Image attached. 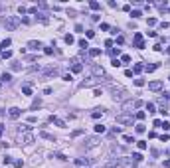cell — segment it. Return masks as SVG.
Instances as JSON below:
<instances>
[{"label": "cell", "mask_w": 170, "mask_h": 168, "mask_svg": "<svg viewBox=\"0 0 170 168\" xmlns=\"http://www.w3.org/2000/svg\"><path fill=\"white\" fill-rule=\"evenodd\" d=\"M2 24H4L8 30H16L20 26V18L16 16H2Z\"/></svg>", "instance_id": "obj_1"}, {"label": "cell", "mask_w": 170, "mask_h": 168, "mask_svg": "<svg viewBox=\"0 0 170 168\" xmlns=\"http://www.w3.org/2000/svg\"><path fill=\"white\" fill-rule=\"evenodd\" d=\"M99 142H101V138H99V137H87L83 141V148H85V150L95 148V146H99Z\"/></svg>", "instance_id": "obj_2"}, {"label": "cell", "mask_w": 170, "mask_h": 168, "mask_svg": "<svg viewBox=\"0 0 170 168\" xmlns=\"http://www.w3.org/2000/svg\"><path fill=\"white\" fill-rule=\"evenodd\" d=\"M119 168H137V162L131 156H123V158H119Z\"/></svg>", "instance_id": "obj_3"}, {"label": "cell", "mask_w": 170, "mask_h": 168, "mask_svg": "<svg viewBox=\"0 0 170 168\" xmlns=\"http://www.w3.org/2000/svg\"><path fill=\"white\" fill-rule=\"evenodd\" d=\"M111 93H113V99H115V101H123L125 95H127V91L123 87H115V85L111 87Z\"/></svg>", "instance_id": "obj_4"}, {"label": "cell", "mask_w": 170, "mask_h": 168, "mask_svg": "<svg viewBox=\"0 0 170 168\" xmlns=\"http://www.w3.org/2000/svg\"><path fill=\"white\" fill-rule=\"evenodd\" d=\"M133 42H134V48H139V49L144 48V40H143V34H140V32H137V34H134Z\"/></svg>", "instance_id": "obj_5"}, {"label": "cell", "mask_w": 170, "mask_h": 168, "mask_svg": "<svg viewBox=\"0 0 170 168\" xmlns=\"http://www.w3.org/2000/svg\"><path fill=\"white\" fill-rule=\"evenodd\" d=\"M91 73H93V77H107L105 75V69L101 65H91Z\"/></svg>", "instance_id": "obj_6"}, {"label": "cell", "mask_w": 170, "mask_h": 168, "mask_svg": "<svg viewBox=\"0 0 170 168\" xmlns=\"http://www.w3.org/2000/svg\"><path fill=\"white\" fill-rule=\"evenodd\" d=\"M71 69H73V73H79V71L83 69V65H81L79 58H73V59H71Z\"/></svg>", "instance_id": "obj_7"}, {"label": "cell", "mask_w": 170, "mask_h": 168, "mask_svg": "<svg viewBox=\"0 0 170 168\" xmlns=\"http://www.w3.org/2000/svg\"><path fill=\"white\" fill-rule=\"evenodd\" d=\"M49 123H54L55 127H59V128H65V121L59 119V117H54V115H52V117H49Z\"/></svg>", "instance_id": "obj_8"}, {"label": "cell", "mask_w": 170, "mask_h": 168, "mask_svg": "<svg viewBox=\"0 0 170 168\" xmlns=\"http://www.w3.org/2000/svg\"><path fill=\"white\" fill-rule=\"evenodd\" d=\"M117 123H121V125H133V117H129V115H119V117H117Z\"/></svg>", "instance_id": "obj_9"}, {"label": "cell", "mask_w": 170, "mask_h": 168, "mask_svg": "<svg viewBox=\"0 0 170 168\" xmlns=\"http://www.w3.org/2000/svg\"><path fill=\"white\" fill-rule=\"evenodd\" d=\"M20 113H22V111H20L18 107H10V109H8V117H10V119H18Z\"/></svg>", "instance_id": "obj_10"}, {"label": "cell", "mask_w": 170, "mask_h": 168, "mask_svg": "<svg viewBox=\"0 0 170 168\" xmlns=\"http://www.w3.org/2000/svg\"><path fill=\"white\" fill-rule=\"evenodd\" d=\"M34 141H36V138H34V135H32V133H24L22 135V142H24V144H32Z\"/></svg>", "instance_id": "obj_11"}, {"label": "cell", "mask_w": 170, "mask_h": 168, "mask_svg": "<svg viewBox=\"0 0 170 168\" xmlns=\"http://www.w3.org/2000/svg\"><path fill=\"white\" fill-rule=\"evenodd\" d=\"M148 89H150V91H160L162 81H150V83H148Z\"/></svg>", "instance_id": "obj_12"}, {"label": "cell", "mask_w": 170, "mask_h": 168, "mask_svg": "<svg viewBox=\"0 0 170 168\" xmlns=\"http://www.w3.org/2000/svg\"><path fill=\"white\" fill-rule=\"evenodd\" d=\"M28 48H32V49H40V48H44V46H42V42H38V40H30V42H28Z\"/></svg>", "instance_id": "obj_13"}, {"label": "cell", "mask_w": 170, "mask_h": 168, "mask_svg": "<svg viewBox=\"0 0 170 168\" xmlns=\"http://www.w3.org/2000/svg\"><path fill=\"white\" fill-rule=\"evenodd\" d=\"M40 137H42V138H46V141L55 142V137H54V135H49V133H46V131H40Z\"/></svg>", "instance_id": "obj_14"}, {"label": "cell", "mask_w": 170, "mask_h": 168, "mask_svg": "<svg viewBox=\"0 0 170 168\" xmlns=\"http://www.w3.org/2000/svg\"><path fill=\"white\" fill-rule=\"evenodd\" d=\"M143 69H144V65H143V63H134V65H133V75H139V73H140Z\"/></svg>", "instance_id": "obj_15"}, {"label": "cell", "mask_w": 170, "mask_h": 168, "mask_svg": "<svg viewBox=\"0 0 170 168\" xmlns=\"http://www.w3.org/2000/svg\"><path fill=\"white\" fill-rule=\"evenodd\" d=\"M103 115H105V109H95L93 113H91V117H93V119H101Z\"/></svg>", "instance_id": "obj_16"}, {"label": "cell", "mask_w": 170, "mask_h": 168, "mask_svg": "<svg viewBox=\"0 0 170 168\" xmlns=\"http://www.w3.org/2000/svg\"><path fill=\"white\" fill-rule=\"evenodd\" d=\"M123 109H125V111H129V109H137V107H134V101H125V103H123ZM129 113H131V111H129Z\"/></svg>", "instance_id": "obj_17"}, {"label": "cell", "mask_w": 170, "mask_h": 168, "mask_svg": "<svg viewBox=\"0 0 170 168\" xmlns=\"http://www.w3.org/2000/svg\"><path fill=\"white\" fill-rule=\"evenodd\" d=\"M89 55H91V58H97V55H101V49H99V48H91Z\"/></svg>", "instance_id": "obj_18"}, {"label": "cell", "mask_w": 170, "mask_h": 168, "mask_svg": "<svg viewBox=\"0 0 170 168\" xmlns=\"http://www.w3.org/2000/svg\"><path fill=\"white\" fill-rule=\"evenodd\" d=\"M89 8L97 12V10H101V4H99V2H95V0H91V2H89Z\"/></svg>", "instance_id": "obj_19"}, {"label": "cell", "mask_w": 170, "mask_h": 168, "mask_svg": "<svg viewBox=\"0 0 170 168\" xmlns=\"http://www.w3.org/2000/svg\"><path fill=\"white\" fill-rule=\"evenodd\" d=\"M63 40H65V44H67V46H71L73 42H75V38H73L71 34H65V38H63Z\"/></svg>", "instance_id": "obj_20"}, {"label": "cell", "mask_w": 170, "mask_h": 168, "mask_svg": "<svg viewBox=\"0 0 170 168\" xmlns=\"http://www.w3.org/2000/svg\"><path fill=\"white\" fill-rule=\"evenodd\" d=\"M146 111L150 113V115H152V113H156V105H154V103H146Z\"/></svg>", "instance_id": "obj_21"}, {"label": "cell", "mask_w": 170, "mask_h": 168, "mask_svg": "<svg viewBox=\"0 0 170 168\" xmlns=\"http://www.w3.org/2000/svg\"><path fill=\"white\" fill-rule=\"evenodd\" d=\"M131 158H133V160H134V162L139 164V162H140V160H143V154H140V152H134V154H133V156H131Z\"/></svg>", "instance_id": "obj_22"}, {"label": "cell", "mask_w": 170, "mask_h": 168, "mask_svg": "<svg viewBox=\"0 0 170 168\" xmlns=\"http://www.w3.org/2000/svg\"><path fill=\"white\" fill-rule=\"evenodd\" d=\"M0 79L4 81V83H10V81H12V75H10V73H2V77H0Z\"/></svg>", "instance_id": "obj_23"}, {"label": "cell", "mask_w": 170, "mask_h": 168, "mask_svg": "<svg viewBox=\"0 0 170 168\" xmlns=\"http://www.w3.org/2000/svg\"><path fill=\"white\" fill-rule=\"evenodd\" d=\"M105 131H107V128H105V125H95V133H101V135H103Z\"/></svg>", "instance_id": "obj_24"}, {"label": "cell", "mask_w": 170, "mask_h": 168, "mask_svg": "<svg viewBox=\"0 0 170 168\" xmlns=\"http://www.w3.org/2000/svg\"><path fill=\"white\" fill-rule=\"evenodd\" d=\"M22 93H24V95H32V85H24Z\"/></svg>", "instance_id": "obj_25"}, {"label": "cell", "mask_w": 170, "mask_h": 168, "mask_svg": "<svg viewBox=\"0 0 170 168\" xmlns=\"http://www.w3.org/2000/svg\"><path fill=\"white\" fill-rule=\"evenodd\" d=\"M144 117H146V113H144V111H137V115H134V119H139V121H143Z\"/></svg>", "instance_id": "obj_26"}, {"label": "cell", "mask_w": 170, "mask_h": 168, "mask_svg": "<svg viewBox=\"0 0 170 168\" xmlns=\"http://www.w3.org/2000/svg\"><path fill=\"white\" fill-rule=\"evenodd\" d=\"M137 146H139V150H146V142H144V141H139V142H137Z\"/></svg>", "instance_id": "obj_27"}, {"label": "cell", "mask_w": 170, "mask_h": 168, "mask_svg": "<svg viewBox=\"0 0 170 168\" xmlns=\"http://www.w3.org/2000/svg\"><path fill=\"white\" fill-rule=\"evenodd\" d=\"M52 156H54V158H59V160H67V156H65V154H61V152H54Z\"/></svg>", "instance_id": "obj_28"}, {"label": "cell", "mask_w": 170, "mask_h": 168, "mask_svg": "<svg viewBox=\"0 0 170 168\" xmlns=\"http://www.w3.org/2000/svg\"><path fill=\"white\" fill-rule=\"evenodd\" d=\"M109 53H111V55H113V59H115L117 55H121V49H119V48H117V49L113 48V49H111V52H109Z\"/></svg>", "instance_id": "obj_29"}, {"label": "cell", "mask_w": 170, "mask_h": 168, "mask_svg": "<svg viewBox=\"0 0 170 168\" xmlns=\"http://www.w3.org/2000/svg\"><path fill=\"white\" fill-rule=\"evenodd\" d=\"M129 61H131V55L123 53V55H121V63H129Z\"/></svg>", "instance_id": "obj_30"}, {"label": "cell", "mask_w": 170, "mask_h": 168, "mask_svg": "<svg viewBox=\"0 0 170 168\" xmlns=\"http://www.w3.org/2000/svg\"><path fill=\"white\" fill-rule=\"evenodd\" d=\"M146 24H148V26H156V24H158V20H156V18H148V20H146Z\"/></svg>", "instance_id": "obj_31"}, {"label": "cell", "mask_w": 170, "mask_h": 168, "mask_svg": "<svg viewBox=\"0 0 170 168\" xmlns=\"http://www.w3.org/2000/svg\"><path fill=\"white\" fill-rule=\"evenodd\" d=\"M2 58H4V59H10V58H12V52H10V49H6V52H2Z\"/></svg>", "instance_id": "obj_32"}, {"label": "cell", "mask_w": 170, "mask_h": 168, "mask_svg": "<svg viewBox=\"0 0 170 168\" xmlns=\"http://www.w3.org/2000/svg\"><path fill=\"white\" fill-rule=\"evenodd\" d=\"M144 131H146V128H144V125H140V123L137 125V133H139V135H143Z\"/></svg>", "instance_id": "obj_33"}, {"label": "cell", "mask_w": 170, "mask_h": 168, "mask_svg": "<svg viewBox=\"0 0 170 168\" xmlns=\"http://www.w3.org/2000/svg\"><path fill=\"white\" fill-rule=\"evenodd\" d=\"M79 135H83V128H77V131H73V133H71V138L79 137Z\"/></svg>", "instance_id": "obj_34"}, {"label": "cell", "mask_w": 170, "mask_h": 168, "mask_svg": "<svg viewBox=\"0 0 170 168\" xmlns=\"http://www.w3.org/2000/svg\"><path fill=\"white\" fill-rule=\"evenodd\" d=\"M156 67H158L156 63H152V65H144V69H146L148 73H150V71H154V69H156Z\"/></svg>", "instance_id": "obj_35"}, {"label": "cell", "mask_w": 170, "mask_h": 168, "mask_svg": "<svg viewBox=\"0 0 170 168\" xmlns=\"http://www.w3.org/2000/svg\"><path fill=\"white\" fill-rule=\"evenodd\" d=\"M111 65H113V67H121L123 63H121V59H117V58H115V59L111 61Z\"/></svg>", "instance_id": "obj_36"}, {"label": "cell", "mask_w": 170, "mask_h": 168, "mask_svg": "<svg viewBox=\"0 0 170 168\" xmlns=\"http://www.w3.org/2000/svg\"><path fill=\"white\" fill-rule=\"evenodd\" d=\"M61 79H63V81H71V79H73V75H71V73H63Z\"/></svg>", "instance_id": "obj_37"}, {"label": "cell", "mask_w": 170, "mask_h": 168, "mask_svg": "<svg viewBox=\"0 0 170 168\" xmlns=\"http://www.w3.org/2000/svg\"><path fill=\"white\" fill-rule=\"evenodd\" d=\"M79 48H83V49H87V48H89V44H87V40H79Z\"/></svg>", "instance_id": "obj_38"}, {"label": "cell", "mask_w": 170, "mask_h": 168, "mask_svg": "<svg viewBox=\"0 0 170 168\" xmlns=\"http://www.w3.org/2000/svg\"><path fill=\"white\" fill-rule=\"evenodd\" d=\"M123 141L125 142H134V138L131 137V135H123Z\"/></svg>", "instance_id": "obj_39"}, {"label": "cell", "mask_w": 170, "mask_h": 168, "mask_svg": "<svg viewBox=\"0 0 170 168\" xmlns=\"http://www.w3.org/2000/svg\"><path fill=\"white\" fill-rule=\"evenodd\" d=\"M131 16H133V18H140L143 14H140V10H133V12H131Z\"/></svg>", "instance_id": "obj_40"}, {"label": "cell", "mask_w": 170, "mask_h": 168, "mask_svg": "<svg viewBox=\"0 0 170 168\" xmlns=\"http://www.w3.org/2000/svg\"><path fill=\"white\" fill-rule=\"evenodd\" d=\"M134 85H137V87H143V85H144V79H134Z\"/></svg>", "instance_id": "obj_41"}, {"label": "cell", "mask_w": 170, "mask_h": 168, "mask_svg": "<svg viewBox=\"0 0 170 168\" xmlns=\"http://www.w3.org/2000/svg\"><path fill=\"white\" fill-rule=\"evenodd\" d=\"M40 107V99H34V103H32V109H38Z\"/></svg>", "instance_id": "obj_42"}, {"label": "cell", "mask_w": 170, "mask_h": 168, "mask_svg": "<svg viewBox=\"0 0 170 168\" xmlns=\"http://www.w3.org/2000/svg\"><path fill=\"white\" fill-rule=\"evenodd\" d=\"M14 166H16V168H22L24 162H22V160H14Z\"/></svg>", "instance_id": "obj_43"}, {"label": "cell", "mask_w": 170, "mask_h": 168, "mask_svg": "<svg viewBox=\"0 0 170 168\" xmlns=\"http://www.w3.org/2000/svg\"><path fill=\"white\" fill-rule=\"evenodd\" d=\"M10 44H12V42H10V40H8V38H6V40H4V42H2V44H0V46H2V48H8V46H10Z\"/></svg>", "instance_id": "obj_44"}, {"label": "cell", "mask_w": 170, "mask_h": 168, "mask_svg": "<svg viewBox=\"0 0 170 168\" xmlns=\"http://www.w3.org/2000/svg\"><path fill=\"white\" fill-rule=\"evenodd\" d=\"M85 36H87V38H95V32L93 30H87V32H85Z\"/></svg>", "instance_id": "obj_45"}, {"label": "cell", "mask_w": 170, "mask_h": 168, "mask_svg": "<svg viewBox=\"0 0 170 168\" xmlns=\"http://www.w3.org/2000/svg\"><path fill=\"white\" fill-rule=\"evenodd\" d=\"M28 12H30V14H38V8H36V6H30V8H28Z\"/></svg>", "instance_id": "obj_46"}, {"label": "cell", "mask_w": 170, "mask_h": 168, "mask_svg": "<svg viewBox=\"0 0 170 168\" xmlns=\"http://www.w3.org/2000/svg\"><path fill=\"white\" fill-rule=\"evenodd\" d=\"M44 53H46V55H52V53H54V49H52V48H44Z\"/></svg>", "instance_id": "obj_47"}, {"label": "cell", "mask_w": 170, "mask_h": 168, "mask_svg": "<svg viewBox=\"0 0 170 168\" xmlns=\"http://www.w3.org/2000/svg\"><path fill=\"white\" fill-rule=\"evenodd\" d=\"M160 127H162V128H164V131H168V128H170V125H168V123H166V121H162V125H160Z\"/></svg>", "instance_id": "obj_48"}, {"label": "cell", "mask_w": 170, "mask_h": 168, "mask_svg": "<svg viewBox=\"0 0 170 168\" xmlns=\"http://www.w3.org/2000/svg\"><path fill=\"white\" fill-rule=\"evenodd\" d=\"M36 121H38V119H36L34 115H30V117H28V123H36Z\"/></svg>", "instance_id": "obj_49"}, {"label": "cell", "mask_w": 170, "mask_h": 168, "mask_svg": "<svg viewBox=\"0 0 170 168\" xmlns=\"http://www.w3.org/2000/svg\"><path fill=\"white\" fill-rule=\"evenodd\" d=\"M113 46V40H105V48H111Z\"/></svg>", "instance_id": "obj_50"}, {"label": "cell", "mask_w": 170, "mask_h": 168, "mask_svg": "<svg viewBox=\"0 0 170 168\" xmlns=\"http://www.w3.org/2000/svg\"><path fill=\"white\" fill-rule=\"evenodd\" d=\"M164 168H170V160H164Z\"/></svg>", "instance_id": "obj_51"}, {"label": "cell", "mask_w": 170, "mask_h": 168, "mask_svg": "<svg viewBox=\"0 0 170 168\" xmlns=\"http://www.w3.org/2000/svg\"><path fill=\"white\" fill-rule=\"evenodd\" d=\"M2 133H4V125H0V137H2Z\"/></svg>", "instance_id": "obj_52"}, {"label": "cell", "mask_w": 170, "mask_h": 168, "mask_svg": "<svg viewBox=\"0 0 170 168\" xmlns=\"http://www.w3.org/2000/svg\"><path fill=\"white\" fill-rule=\"evenodd\" d=\"M166 53H168V55H170V48H166Z\"/></svg>", "instance_id": "obj_53"}, {"label": "cell", "mask_w": 170, "mask_h": 168, "mask_svg": "<svg viewBox=\"0 0 170 168\" xmlns=\"http://www.w3.org/2000/svg\"><path fill=\"white\" fill-rule=\"evenodd\" d=\"M0 53H2V46H0Z\"/></svg>", "instance_id": "obj_54"}, {"label": "cell", "mask_w": 170, "mask_h": 168, "mask_svg": "<svg viewBox=\"0 0 170 168\" xmlns=\"http://www.w3.org/2000/svg\"><path fill=\"white\" fill-rule=\"evenodd\" d=\"M168 12H170V8H168Z\"/></svg>", "instance_id": "obj_55"}, {"label": "cell", "mask_w": 170, "mask_h": 168, "mask_svg": "<svg viewBox=\"0 0 170 168\" xmlns=\"http://www.w3.org/2000/svg\"><path fill=\"white\" fill-rule=\"evenodd\" d=\"M168 79H170V77H168Z\"/></svg>", "instance_id": "obj_56"}]
</instances>
